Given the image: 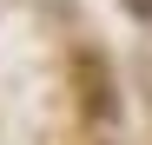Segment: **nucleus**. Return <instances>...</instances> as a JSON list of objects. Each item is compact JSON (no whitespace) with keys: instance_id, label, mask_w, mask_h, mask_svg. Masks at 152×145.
<instances>
[{"instance_id":"nucleus-2","label":"nucleus","mask_w":152,"mask_h":145,"mask_svg":"<svg viewBox=\"0 0 152 145\" xmlns=\"http://www.w3.org/2000/svg\"><path fill=\"white\" fill-rule=\"evenodd\" d=\"M126 7H132V13H139V20H152V0H126Z\"/></svg>"},{"instance_id":"nucleus-1","label":"nucleus","mask_w":152,"mask_h":145,"mask_svg":"<svg viewBox=\"0 0 152 145\" xmlns=\"http://www.w3.org/2000/svg\"><path fill=\"white\" fill-rule=\"evenodd\" d=\"M80 106H86L93 119H106V72H99L93 53H80Z\"/></svg>"}]
</instances>
